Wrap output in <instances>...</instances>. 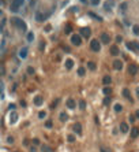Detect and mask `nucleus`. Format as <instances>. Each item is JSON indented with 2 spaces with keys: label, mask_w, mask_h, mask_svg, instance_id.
Instances as JSON below:
<instances>
[{
  "label": "nucleus",
  "mask_w": 139,
  "mask_h": 152,
  "mask_svg": "<svg viewBox=\"0 0 139 152\" xmlns=\"http://www.w3.org/2000/svg\"><path fill=\"white\" fill-rule=\"evenodd\" d=\"M19 56H21L22 59H25L26 56H27V49H26V48H22V49L19 51Z\"/></svg>",
  "instance_id": "17"
},
{
  "label": "nucleus",
  "mask_w": 139,
  "mask_h": 152,
  "mask_svg": "<svg viewBox=\"0 0 139 152\" xmlns=\"http://www.w3.org/2000/svg\"><path fill=\"white\" fill-rule=\"evenodd\" d=\"M110 54L116 56V55H119V54H120V51H119V48H117L116 45H113L112 48H110Z\"/></svg>",
  "instance_id": "14"
},
{
  "label": "nucleus",
  "mask_w": 139,
  "mask_h": 152,
  "mask_svg": "<svg viewBox=\"0 0 139 152\" xmlns=\"http://www.w3.org/2000/svg\"><path fill=\"white\" fill-rule=\"evenodd\" d=\"M90 34H91V32H90L89 28H82V29H80V36H82V37L89 38L90 37Z\"/></svg>",
  "instance_id": "5"
},
{
  "label": "nucleus",
  "mask_w": 139,
  "mask_h": 152,
  "mask_svg": "<svg viewBox=\"0 0 139 152\" xmlns=\"http://www.w3.org/2000/svg\"><path fill=\"white\" fill-rule=\"evenodd\" d=\"M42 152H51L49 147H42Z\"/></svg>",
  "instance_id": "36"
},
{
  "label": "nucleus",
  "mask_w": 139,
  "mask_h": 152,
  "mask_svg": "<svg viewBox=\"0 0 139 152\" xmlns=\"http://www.w3.org/2000/svg\"><path fill=\"white\" fill-rule=\"evenodd\" d=\"M45 126H46V127H52V122H51V121H46Z\"/></svg>",
  "instance_id": "37"
},
{
  "label": "nucleus",
  "mask_w": 139,
  "mask_h": 152,
  "mask_svg": "<svg viewBox=\"0 0 139 152\" xmlns=\"http://www.w3.org/2000/svg\"><path fill=\"white\" fill-rule=\"evenodd\" d=\"M138 134H139L138 127H134V129L131 130V137H132V138H136V137H138Z\"/></svg>",
  "instance_id": "16"
},
{
  "label": "nucleus",
  "mask_w": 139,
  "mask_h": 152,
  "mask_svg": "<svg viewBox=\"0 0 139 152\" xmlns=\"http://www.w3.org/2000/svg\"><path fill=\"white\" fill-rule=\"evenodd\" d=\"M0 92H1V88H0Z\"/></svg>",
  "instance_id": "50"
},
{
  "label": "nucleus",
  "mask_w": 139,
  "mask_h": 152,
  "mask_svg": "<svg viewBox=\"0 0 139 152\" xmlns=\"http://www.w3.org/2000/svg\"><path fill=\"white\" fill-rule=\"evenodd\" d=\"M27 73H29V74H33V73H34V69L29 67V69H27Z\"/></svg>",
  "instance_id": "39"
},
{
  "label": "nucleus",
  "mask_w": 139,
  "mask_h": 152,
  "mask_svg": "<svg viewBox=\"0 0 139 152\" xmlns=\"http://www.w3.org/2000/svg\"><path fill=\"white\" fill-rule=\"evenodd\" d=\"M30 152H36V148H34V147H31V148H30Z\"/></svg>",
  "instance_id": "46"
},
{
  "label": "nucleus",
  "mask_w": 139,
  "mask_h": 152,
  "mask_svg": "<svg viewBox=\"0 0 139 152\" xmlns=\"http://www.w3.org/2000/svg\"><path fill=\"white\" fill-rule=\"evenodd\" d=\"M121 110H123V107L120 106V104H116V106H115V111H116V112H120Z\"/></svg>",
  "instance_id": "25"
},
{
  "label": "nucleus",
  "mask_w": 139,
  "mask_h": 152,
  "mask_svg": "<svg viewBox=\"0 0 139 152\" xmlns=\"http://www.w3.org/2000/svg\"><path fill=\"white\" fill-rule=\"evenodd\" d=\"M101 152H110V151H108V149H105V148H101Z\"/></svg>",
  "instance_id": "45"
},
{
  "label": "nucleus",
  "mask_w": 139,
  "mask_h": 152,
  "mask_svg": "<svg viewBox=\"0 0 139 152\" xmlns=\"http://www.w3.org/2000/svg\"><path fill=\"white\" fill-rule=\"evenodd\" d=\"M128 71H130V74H136V71H138V67H136V64H130L128 66Z\"/></svg>",
  "instance_id": "8"
},
{
  "label": "nucleus",
  "mask_w": 139,
  "mask_h": 152,
  "mask_svg": "<svg viewBox=\"0 0 139 152\" xmlns=\"http://www.w3.org/2000/svg\"><path fill=\"white\" fill-rule=\"evenodd\" d=\"M33 101H34V104H36V106H41L44 100H42V97H41V96H36Z\"/></svg>",
  "instance_id": "11"
},
{
  "label": "nucleus",
  "mask_w": 139,
  "mask_h": 152,
  "mask_svg": "<svg viewBox=\"0 0 139 152\" xmlns=\"http://www.w3.org/2000/svg\"><path fill=\"white\" fill-rule=\"evenodd\" d=\"M89 15H90V17H93V18H94V19H98V21H101V18H100V17H97L96 14H93V13H89Z\"/></svg>",
  "instance_id": "30"
},
{
  "label": "nucleus",
  "mask_w": 139,
  "mask_h": 152,
  "mask_svg": "<svg viewBox=\"0 0 139 152\" xmlns=\"http://www.w3.org/2000/svg\"><path fill=\"white\" fill-rule=\"evenodd\" d=\"M109 40H110V37H109V34H108V33H102L101 34V41L104 42V44H108Z\"/></svg>",
  "instance_id": "7"
},
{
  "label": "nucleus",
  "mask_w": 139,
  "mask_h": 152,
  "mask_svg": "<svg viewBox=\"0 0 139 152\" xmlns=\"http://www.w3.org/2000/svg\"><path fill=\"white\" fill-rule=\"evenodd\" d=\"M123 96L126 97V99H128V100H131V96H130V90H128V89H123Z\"/></svg>",
  "instance_id": "21"
},
{
  "label": "nucleus",
  "mask_w": 139,
  "mask_h": 152,
  "mask_svg": "<svg viewBox=\"0 0 139 152\" xmlns=\"http://www.w3.org/2000/svg\"><path fill=\"white\" fill-rule=\"evenodd\" d=\"M45 15H42V14L41 13H36V19H37V21L38 22H42V21H44V19H45Z\"/></svg>",
  "instance_id": "15"
},
{
  "label": "nucleus",
  "mask_w": 139,
  "mask_h": 152,
  "mask_svg": "<svg viewBox=\"0 0 139 152\" xmlns=\"http://www.w3.org/2000/svg\"><path fill=\"white\" fill-rule=\"evenodd\" d=\"M127 8V4H126V3H123V4H121V10H123V11H124V10H126Z\"/></svg>",
  "instance_id": "41"
},
{
  "label": "nucleus",
  "mask_w": 139,
  "mask_h": 152,
  "mask_svg": "<svg viewBox=\"0 0 139 152\" xmlns=\"http://www.w3.org/2000/svg\"><path fill=\"white\" fill-rule=\"evenodd\" d=\"M80 1H82V3H87V0H80Z\"/></svg>",
  "instance_id": "49"
},
{
  "label": "nucleus",
  "mask_w": 139,
  "mask_h": 152,
  "mask_svg": "<svg viewBox=\"0 0 139 152\" xmlns=\"http://www.w3.org/2000/svg\"><path fill=\"white\" fill-rule=\"evenodd\" d=\"M33 143H34V144H36V145H38V144H40V141H38V140H37V138H34V140H33Z\"/></svg>",
  "instance_id": "43"
},
{
  "label": "nucleus",
  "mask_w": 139,
  "mask_h": 152,
  "mask_svg": "<svg viewBox=\"0 0 139 152\" xmlns=\"http://www.w3.org/2000/svg\"><path fill=\"white\" fill-rule=\"evenodd\" d=\"M7 141H8V143H14V138H12V137H8V138H7Z\"/></svg>",
  "instance_id": "42"
},
{
  "label": "nucleus",
  "mask_w": 139,
  "mask_h": 152,
  "mask_svg": "<svg viewBox=\"0 0 139 152\" xmlns=\"http://www.w3.org/2000/svg\"><path fill=\"white\" fill-rule=\"evenodd\" d=\"M60 121H61V122H64V121H67V114H64V112H61V114H60Z\"/></svg>",
  "instance_id": "23"
},
{
  "label": "nucleus",
  "mask_w": 139,
  "mask_h": 152,
  "mask_svg": "<svg viewBox=\"0 0 139 152\" xmlns=\"http://www.w3.org/2000/svg\"><path fill=\"white\" fill-rule=\"evenodd\" d=\"M87 69L91 70V71H94V70L97 69V64L94 63V62H87Z\"/></svg>",
  "instance_id": "12"
},
{
  "label": "nucleus",
  "mask_w": 139,
  "mask_h": 152,
  "mask_svg": "<svg viewBox=\"0 0 139 152\" xmlns=\"http://www.w3.org/2000/svg\"><path fill=\"white\" fill-rule=\"evenodd\" d=\"M68 141H70V143H74V141H75V137H74L72 134H70L68 136Z\"/></svg>",
  "instance_id": "32"
},
{
  "label": "nucleus",
  "mask_w": 139,
  "mask_h": 152,
  "mask_svg": "<svg viewBox=\"0 0 139 152\" xmlns=\"http://www.w3.org/2000/svg\"><path fill=\"white\" fill-rule=\"evenodd\" d=\"M11 23L15 25L17 28H19V29H22V30H26V23L22 21V19H19V18H12V19H11Z\"/></svg>",
  "instance_id": "1"
},
{
  "label": "nucleus",
  "mask_w": 139,
  "mask_h": 152,
  "mask_svg": "<svg viewBox=\"0 0 139 152\" xmlns=\"http://www.w3.org/2000/svg\"><path fill=\"white\" fill-rule=\"evenodd\" d=\"M74 131H75L76 134H82V125H80V123H75V125H74Z\"/></svg>",
  "instance_id": "6"
},
{
  "label": "nucleus",
  "mask_w": 139,
  "mask_h": 152,
  "mask_svg": "<svg viewBox=\"0 0 139 152\" xmlns=\"http://www.w3.org/2000/svg\"><path fill=\"white\" fill-rule=\"evenodd\" d=\"M91 4L93 6H98L100 4V0H91Z\"/></svg>",
  "instance_id": "35"
},
{
  "label": "nucleus",
  "mask_w": 139,
  "mask_h": 152,
  "mask_svg": "<svg viewBox=\"0 0 139 152\" xmlns=\"http://www.w3.org/2000/svg\"><path fill=\"white\" fill-rule=\"evenodd\" d=\"M109 101H110L109 97H105V99H104V104H105V106H108V104H109Z\"/></svg>",
  "instance_id": "34"
},
{
  "label": "nucleus",
  "mask_w": 139,
  "mask_h": 152,
  "mask_svg": "<svg viewBox=\"0 0 139 152\" xmlns=\"http://www.w3.org/2000/svg\"><path fill=\"white\" fill-rule=\"evenodd\" d=\"M45 117H46V112H45V111H41V112H40V114H38V118H40V119L45 118Z\"/></svg>",
  "instance_id": "28"
},
{
  "label": "nucleus",
  "mask_w": 139,
  "mask_h": 152,
  "mask_svg": "<svg viewBox=\"0 0 139 152\" xmlns=\"http://www.w3.org/2000/svg\"><path fill=\"white\" fill-rule=\"evenodd\" d=\"M79 107H80V110H85V108H86V103H85L83 100H80L79 101Z\"/></svg>",
  "instance_id": "24"
},
{
  "label": "nucleus",
  "mask_w": 139,
  "mask_h": 152,
  "mask_svg": "<svg viewBox=\"0 0 139 152\" xmlns=\"http://www.w3.org/2000/svg\"><path fill=\"white\" fill-rule=\"evenodd\" d=\"M120 130H121L123 133H127V131H128V125H127L126 122H123L121 125H120Z\"/></svg>",
  "instance_id": "18"
},
{
  "label": "nucleus",
  "mask_w": 139,
  "mask_h": 152,
  "mask_svg": "<svg viewBox=\"0 0 139 152\" xmlns=\"http://www.w3.org/2000/svg\"><path fill=\"white\" fill-rule=\"evenodd\" d=\"M71 32H72V28H71V25H67V26H66V33H67V34H70Z\"/></svg>",
  "instance_id": "27"
},
{
  "label": "nucleus",
  "mask_w": 139,
  "mask_h": 152,
  "mask_svg": "<svg viewBox=\"0 0 139 152\" xmlns=\"http://www.w3.org/2000/svg\"><path fill=\"white\" fill-rule=\"evenodd\" d=\"M22 4H23V0H12V3H11V11L17 13Z\"/></svg>",
  "instance_id": "2"
},
{
  "label": "nucleus",
  "mask_w": 139,
  "mask_h": 152,
  "mask_svg": "<svg viewBox=\"0 0 139 152\" xmlns=\"http://www.w3.org/2000/svg\"><path fill=\"white\" fill-rule=\"evenodd\" d=\"M90 48H91L94 52H98L100 51V48H101V44H100V41L98 40H91V42H90Z\"/></svg>",
  "instance_id": "3"
},
{
  "label": "nucleus",
  "mask_w": 139,
  "mask_h": 152,
  "mask_svg": "<svg viewBox=\"0 0 139 152\" xmlns=\"http://www.w3.org/2000/svg\"><path fill=\"white\" fill-rule=\"evenodd\" d=\"M85 73H86V70H85L83 67H80L79 70H78V74H79L80 77H82V76H85Z\"/></svg>",
  "instance_id": "26"
},
{
  "label": "nucleus",
  "mask_w": 139,
  "mask_h": 152,
  "mask_svg": "<svg viewBox=\"0 0 139 152\" xmlns=\"http://www.w3.org/2000/svg\"><path fill=\"white\" fill-rule=\"evenodd\" d=\"M127 48L128 49H134V42H127Z\"/></svg>",
  "instance_id": "31"
},
{
  "label": "nucleus",
  "mask_w": 139,
  "mask_h": 152,
  "mask_svg": "<svg viewBox=\"0 0 139 152\" xmlns=\"http://www.w3.org/2000/svg\"><path fill=\"white\" fill-rule=\"evenodd\" d=\"M135 115H136V118H139V110L136 111V114H135Z\"/></svg>",
  "instance_id": "48"
},
{
  "label": "nucleus",
  "mask_w": 139,
  "mask_h": 152,
  "mask_svg": "<svg viewBox=\"0 0 139 152\" xmlns=\"http://www.w3.org/2000/svg\"><path fill=\"white\" fill-rule=\"evenodd\" d=\"M136 96H138V99H139V88H136Z\"/></svg>",
  "instance_id": "47"
},
{
  "label": "nucleus",
  "mask_w": 139,
  "mask_h": 152,
  "mask_svg": "<svg viewBox=\"0 0 139 152\" xmlns=\"http://www.w3.org/2000/svg\"><path fill=\"white\" fill-rule=\"evenodd\" d=\"M121 40H123L121 36H117V37H116V41H117V42H121Z\"/></svg>",
  "instance_id": "40"
},
{
  "label": "nucleus",
  "mask_w": 139,
  "mask_h": 152,
  "mask_svg": "<svg viewBox=\"0 0 139 152\" xmlns=\"http://www.w3.org/2000/svg\"><path fill=\"white\" fill-rule=\"evenodd\" d=\"M113 67L116 69V70H121V69H123L121 60H115V62H113Z\"/></svg>",
  "instance_id": "9"
},
{
  "label": "nucleus",
  "mask_w": 139,
  "mask_h": 152,
  "mask_svg": "<svg viewBox=\"0 0 139 152\" xmlns=\"http://www.w3.org/2000/svg\"><path fill=\"white\" fill-rule=\"evenodd\" d=\"M134 49L139 51V44H138V42H134Z\"/></svg>",
  "instance_id": "38"
},
{
  "label": "nucleus",
  "mask_w": 139,
  "mask_h": 152,
  "mask_svg": "<svg viewBox=\"0 0 139 152\" xmlns=\"http://www.w3.org/2000/svg\"><path fill=\"white\" fill-rule=\"evenodd\" d=\"M67 107L68 108H75V101L72 100V99H68L67 100Z\"/></svg>",
  "instance_id": "19"
},
{
  "label": "nucleus",
  "mask_w": 139,
  "mask_h": 152,
  "mask_svg": "<svg viewBox=\"0 0 139 152\" xmlns=\"http://www.w3.org/2000/svg\"><path fill=\"white\" fill-rule=\"evenodd\" d=\"M71 42L74 45H80V42H82V37H80L79 34H72L71 36Z\"/></svg>",
  "instance_id": "4"
},
{
  "label": "nucleus",
  "mask_w": 139,
  "mask_h": 152,
  "mask_svg": "<svg viewBox=\"0 0 139 152\" xmlns=\"http://www.w3.org/2000/svg\"><path fill=\"white\" fill-rule=\"evenodd\" d=\"M132 30H134V33H135V34H139V26H138V25L134 26V29H132Z\"/></svg>",
  "instance_id": "33"
},
{
  "label": "nucleus",
  "mask_w": 139,
  "mask_h": 152,
  "mask_svg": "<svg viewBox=\"0 0 139 152\" xmlns=\"http://www.w3.org/2000/svg\"><path fill=\"white\" fill-rule=\"evenodd\" d=\"M33 38H34L33 32H29V33H27V41H33Z\"/></svg>",
  "instance_id": "22"
},
{
  "label": "nucleus",
  "mask_w": 139,
  "mask_h": 152,
  "mask_svg": "<svg viewBox=\"0 0 139 152\" xmlns=\"http://www.w3.org/2000/svg\"><path fill=\"white\" fill-rule=\"evenodd\" d=\"M102 92H104V95H106V96H108V95L110 93V88H104V90H102Z\"/></svg>",
  "instance_id": "29"
},
{
  "label": "nucleus",
  "mask_w": 139,
  "mask_h": 152,
  "mask_svg": "<svg viewBox=\"0 0 139 152\" xmlns=\"http://www.w3.org/2000/svg\"><path fill=\"white\" fill-rule=\"evenodd\" d=\"M72 67H74V60L72 59H67L66 60V69H67V70H71Z\"/></svg>",
  "instance_id": "10"
},
{
  "label": "nucleus",
  "mask_w": 139,
  "mask_h": 152,
  "mask_svg": "<svg viewBox=\"0 0 139 152\" xmlns=\"http://www.w3.org/2000/svg\"><path fill=\"white\" fill-rule=\"evenodd\" d=\"M15 152H18V151H15Z\"/></svg>",
  "instance_id": "51"
},
{
  "label": "nucleus",
  "mask_w": 139,
  "mask_h": 152,
  "mask_svg": "<svg viewBox=\"0 0 139 152\" xmlns=\"http://www.w3.org/2000/svg\"><path fill=\"white\" fill-rule=\"evenodd\" d=\"M15 108V104H10V110H14Z\"/></svg>",
  "instance_id": "44"
},
{
  "label": "nucleus",
  "mask_w": 139,
  "mask_h": 152,
  "mask_svg": "<svg viewBox=\"0 0 139 152\" xmlns=\"http://www.w3.org/2000/svg\"><path fill=\"white\" fill-rule=\"evenodd\" d=\"M110 81H112V80H110V77H109V76H105L104 78H102V82H104V85H109V84H110Z\"/></svg>",
  "instance_id": "20"
},
{
  "label": "nucleus",
  "mask_w": 139,
  "mask_h": 152,
  "mask_svg": "<svg viewBox=\"0 0 139 152\" xmlns=\"http://www.w3.org/2000/svg\"><path fill=\"white\" fill-rule=\"evenodd\" d=\"M18 121V114L17 112H12V114H11V117H10V122L11 123H15Z\"/></svg>",
  "instance_id": "13"
}]
</instances>
